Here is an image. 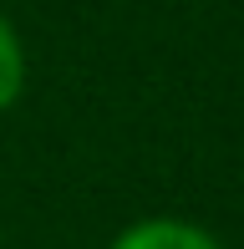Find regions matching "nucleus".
I'll return each mask as SVG.
<instances>
[{
  "mask_svg": "<svg viewBox=\"0 0 244 249\" xmlns=\"http://www.w3.org/2000/svg\"><path fill=\"white\" fill-rule=\"evenodd\" d=\"M107 249H224L214 229L193 219H173V213H153V219H138L117 234Z\"/></svg>",
  "mask_w": 244,
  "mask_h": 249,
  "instance_id": "nucleus-1",
  "label": "nucleus"
},
{
  "mask_svg": "<svg viewBox=\"0 0 244 249\" xmlns=\"http://www.w3.org/2000/svg\"><path fill=\"white\" fill-rule=\"evenodd\" d=\"M26 92V46L20 31L10 26V16L0 10V112H10Z\"/></svg>",
  "mask_w": 244,
  "mask_h": 249,
  "instance_id": "nucleus-2",
  "label": "nucleus"
}]
</instances>
